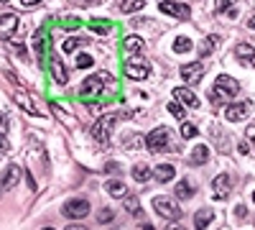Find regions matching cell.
Instances as JSON below:
<instances>
[{
	"instance_id": "1",
	"label": "cell",
	"mask_w": 255,
	"mask_h": 230,
	"mask_svg": "<svg viewBox=\"0 0 255 230\" xmlns=\"http://www.w3.org/2000/svg\"><path fill=\"white\" fill-rule=\"evenodd\" d=\"M238 92H240L238 82L232 79L230 74H220L215 79V87H212V92H209V100H212V105H217V102H225L230 97H235Z\"/></svg>"
},
{
	"instance_id": "2",
	"label": "cell",
	"mask_w": 255,
	"mask_h": 230,
	"mask_svg": "<svg viewBox=\"0 0 255 230\" xmlns=\"http://www.w3.org/2000/svg\"><path fill=\"white\" fill-rule=\"evenodd\" d=\"M118 113H110V115H100V120L92 125V138L100 143V146H110V136H113V125L118 123Z\"/></svg>"
},
{
	"instance_id": "3",
	"label": "cell",
	"mask_w": 255,
	"mask_h": 230,
	"mask_svg": "<svg viewBox=\"0 0 255 230\" xmlns=\"http://www.w3.org/2000/svg\"><path fill=\"white\" fill-rule=\"evenodd\" d=\"M168 138H171V131L166 128V125H161V128L151 131L145 136V146H148V151L151 154H163L168 149Z\"/></svg>"
},
{
	"instance_id": "4",
	"label": "cell",
	"mask_w": 255,
	"mask_h": 230,
	"mask_svg": "<svg viewBox=\"0 0 255 230\" xmlns=\"http://www.w3.org/2000/svg\"><path fill=\"white\" fill-rule=\"evenodd\" d=\"M153 210L166 220H179L181 218V207L174 202V197H166V195L153 197Z\"/></svg>"
},
{
	"instance_id": "5",
	"label": "cell",
	"mask_w": 255,
	"mask_h": 230,
	"mask_svg": "<svg viewBox=\"0 0 255 230\" xmlns=\"http://www.w3.org/2000/svg\"><path fill=\"white\" fill-rule=\"evenodd\" d=\"M61 213H64V218H69V220L87 218V215H90V200H84V197H72L69 202H64Z\"/></svg>"
},
{
	"instance_id": "6",
	"label": "cell",
	"mask_w": 255,
	"mask_h": 230,
	"mask_svg": "<svg viewBox=\"0 0 255 230\" xmlns=\"http://www.w3.org/2000/svg\"><path fill=\"white\" fill-rule=\"evenodd\" d=\"M148 74H151V67H148L145 61H140L138 56H133V59L125 61V77H128V79L140 82V79H145Z\"/></svg>"
},
{
	"instance_id": "7",
	"label": "cell",
	"mask_w": 255,
	"mask_h": 230,
	"mask_svg": "<svg viewBox=\"0 0 255 230\" xmlns=\"http://www.w3.org/2000/svg\"><path fill=\"white\" fill-rule=\"evenodd\" d=\"M105 82H108V72H97V74H90L87 79L82 82V95H100Z\"/></svg>"
},
{
	"instance_id": "8",
	"label": "cell",
	"mask_w": 255,
	"mask_h": 230,
	"mask_svg": "<svg viewBox=\"0 0 255 230\" xmlns=\"http://www.w3.org/2000/svg\"><path fill=\"white\" fill-rule=\"evenodd\" d=\"M232 192V179L230 174H220L212 179V195H215V200H227Z\"/></svg>"
},
{
	"instance_id": "9",
	"label": "cell",
	"mask_w": 255,
	"mask_h": 230,
	"mask_svg": "<svg viewBox=\"0 0 255 230\" xmlns=\"http://www.w3.org/2000/svg\"><path fill=\"white\" fill-rule=\"evenodd\" d=\"M179 72H181V79L186 82V85H199L202 77H204V67L199 64V61H194V64H184Z\"/></svg>"
},
{
	"instance_id": "10",
	"label": "cell",
	"mask_w": 255,
	"mask_h": 230,
	"mask_svg": "<svg viewBox=\"0 0 255 230\" xmlns=\"http://www.w3.org/2000/svg\"><path fill=\"white\" fill-rule=\"evenodd\" d=\"M158 10L161 13H166V15H174V18H179V20H186L189 18V5H184V3H168V0H163V3L158 5Z\"/></svg>"
},
{
	"instance_id": "11",
	"label": "cell",
	"mask_w": 255,
	"mask_h": 230,
	"mask_svg": "<svg viewBox=\"0 0 255 230\" xmlns=\"http://www.w3.org/2000/svg\"><path fill=\"white\" fill-rule=\"evenodd\" d=\"M248 110H250V102H232V105L225 108V118L230 123H240V120H245Z\"/></svg>"
},
{
	"instance_id": "12",
	"label": "cell",
	"mask_w": 255,
	"mask_h": 230,
	"mask_svg": "<svg viewBox=\"0 0 255 230\" xmlns=\"http://www.w3.org/2000/svg\"><path fill=\"white\" fill-rule=\"evenodd\" d=\"M18 179H20V169L15 164H10L8 169L3 172V177H0V192H8V190H13V187L18 184Z\"/></svg>"
},
{
	"instance_id": "13",
	"label": "cell",
	"mask_w": 255,
	"mask_h": 230,
	"mask_svg": "<svg viewBox=\"0 0 255 230\" xmlns=\"http://www.w3.org/2000/svg\"><path fill=\"white\" fill-rule=\"evenodd\" d=\"M51 54H54V51H51ZM51 74H54V82H56V85H67V82H69V72H67V67L61 64L59 54L51 56Z\"/></svg>"
},
{
	"instance_id": "14",
	"label": "cell",
	"mask_w": 255,
	"mask_h": 230,
	"mask_svg": "<svg viewBox=\"0 0 255 230\" xmlns=\"http://www.w3.org/2000/svg\"><path fill=\"white\" fill-rule=\"evenodd\" d=\"M15 28H18V15H15L13 10L0 15V38H8Z\"/></svg>"
},
{
	"instance_id": "15",
	"label": "cell",
	"mask_w": 255,
	"mask_h": 230,
	"mask_svg": "<svg viewBox=\"0 0 255 230\" xmlns=\"http://www.w3.org/2000/svg\"><path fill=\"white\" fill-rule=\"evenodd\" d=\"M232 54H235V59L243 61V64H253V61H255V49L250 44H235Z\"/></svg>"
},
{
	"instance_id": "16",
	"label": "cell",
	"mask_w": 255,
	"mask_h": 230,
	"mask_svg": "<svg viewBox=\"0 0 255 230\" xmlns=\"http://www.w3.org/2000/svg\"><path fill=\"white\" fill-rule=\"evenodd\" d=\"M174 100L184 102V105H189V108H199V100H197V95L191 92L189 87H176V90H174Z\"/></svg>"
},
{
	"instance_id": "17",
	"label": "cell",
	"mask_w": 255,
	"mask_h": 230,
	"mask_svg": "<svg viewBox=\"0 0 255 230\" xmlns=\"http://www.w3.org/2000/svg\"><path fill=\"white\" fill-rule=\"evenodd\" d=\"M212 220H215V210L202 207V210L194 215V228H197V230H207V228L212 225Z\"/></svg>"
},
{
	"instance_id": "18",
	"label": "cell",
	"mask_w": 255,
	"mask_h": 230,
	"mask_svg": "<svg viewBox=\"0 0 255 230\" xmlns=\"http://www.w3.org/2000/svg\"><path fill=\"white\" fill-rule=\"evenodd\" d=\"M13 100H15V105H20V108H23L28 115H41V113H38V108L33 105V100H31L26 92H20V90H18V92L13 95Z\"/></svg>"
},
{
	"instance_id": "19",
	"label": "cell",
	"mask_w": 255,
	"mask_h": 230,
	"mask_svg": "<svg viewBox=\"0 0 255 230\" xmlns=\"http://www.w3.org/2000/svg\"><path fill=\"white\" fill-rule=\"evenodd\" d=\"M194 192H197V187L191 184L189 179H179V182H176V187H174V195H176V197H181V200L194 197Z\"/></svg>"
},
{
	"instance_id": "20",
	"label": "cell",
	"mask_w": 255,
	"mask_h": 230,
	"mask_svg": "<svg viewBox=\"0 0 255 230\" xmlns=\"http://www.w3.org/2000/svg\"><path fill=\"white\" fill-rule=\"evenodd\" d=\"M220 46V36H215V33H209L202 44H199V56H209L212 51H215Z\"/></svg>"
},
{
	"instance_id": "21",
	"label": "cell",
	"mask_w": 255,
	"mask_h": 230,
	"mask_svg": "<svg viewBox=\"0 0 255 230\" xmlns=\"http://www.w3.org/2000/svg\"><path fill=\"white\" fill-rule=\"evenodd\" d=\"M123 49H125L128 54H140V51H143V38H138V36H128V38L123 41Z\"/></svg>"
},
{
	"instance_id": "22",
	"label": "cell",
	"mask_w": 255,
	"mask_h": 230,
	"mask_svg": "<svg viewBox=\"0 0 255 230\" xmlns=\"http://www.w3.org/2000/svg\"><path fill=\"white\" fill-rule=\"evenodd\" d=\"M153 177H156L158 182H171V177H174V166H171V164H161V166H156V169H153Z\"/></svg>"
},
{
	"instance_id": "23",
	"label": "cell",
	"mask_w": 255,
	"mask_h": 230,
	"mask_svg": "<svg viewBox=\"0 0 255 230\" xmlns=\"http://www.w3.org/2000/svg\"><path fill=\"white\" fill-rule=\"evenodd\" d=\"M151 177H153L151 166H145V164H135V166H133V179H135V182H148Z\"/></svg>"
},
{
	"instance_id": "24",
	"label": "cell",
	"mask_w": 255,
	"mask_h": 230,
	"mask_svg": "<svg viewBox=\"0 0 255 230\" xmlns=\"http://www.w3.org/2000/svg\"><path fill=\"white\" fill-rule=\"evenodd\" d=\"M105 192H108L110 197H125V195H128L125 184H123V182H113V179L105 184Z\"/></svg>"
},
{
	"instance_id": "25",
	"label": "cell",
	"mask_w": 255,
	"mask_h": 230,
	"mask_svg": "<svg viewBox=\"0 0 255 230\" xmlns=\"http://www.w3.org/2000/svg\"><path fill=\"white\" fill-rule=\"evenodd\" d=\"M191 164H207L209 161V149L207 146H194V151H191Z\"/></svg>"
},
{
	"instance_id": "26",
	"label": "cell",
	"mask_w": 255,
	"mask_h": 230,
	"mask_svg": "<svg viewBox=\"0 0 255 230\" xmlns=\"http://www.w3.org/2000/svg\"><path fill=\"white\" fill-rule=\"evenodd\" d=\"M191 49H194L191 38H186V36H176V38H174V54H186V51H191Z\"/></svg>"
},
{
	"instance_id": "27",
	"label": "cell",
	"mask_w": 255,
	"mask_h": 230,
	"mask_svg": "<svg viewBox=\"0 0 255 230\" xmlns=\"http://www.w3.org/2000/svg\"><path fill=\"white\" fill-rule=\"evenodd\" d=\"M33 51H36V56L44 61V56H46V38H44V33H36L33 36Z\"/></svg>"
},
{
	"instance_id": "28",
	"label": "cell",
	"mask_w": 255,
	"mask_h": 230,
	"mask_svg": "<svg viewBox=\"0 0 255 230\" xmlns=\"http://www.w3.org/2000/svg\"><path fill=\"white\" fill-rule=\"evenodd\" d=\"M123 200H125V210L140 218V202H138V197H135V195H125Z\"/></svg>"
},
{
	"instance_id": "29",
	"label": "cell",
	"mask_w": 255,
	"mask_h": 230,
	"mask_svg": "<svg viewBox=\"0 0 255 230\" xmlns=\"http://www.w3.org/2000/svg\"><path fill=\"white\" fill-rule=\"evenodd\" d=\"M123 146H125V149H140V146H143V138H140V133H125V138H123Z\"/></svg>"
},
{
	"instance_id": "30",
	"label": "cell",
	"mask_w": 255,
	"mask_h": 230,
	"mask_svg": "<svg viewBox=\"0 0 255 230\" xmlns=\"http://www.w3.org/2000/svg\"><path fill=\"white\" fill-rule=\"evenodd\" d=\"M82 44H87V38H77V36H72V38H67V41H64V51H67V54H72V51H77Z\"/></svg>"
},
{
	"instance_id": "31",
	"label": "cell",
	"mask_w": 255,
	"mask_h": 230,
	"mask_svg": "<svg viewBox=\"0 0 255 230\" xmlns=\"http://www.w3.org/2000/svg\"><path fill=\"white\" fill-rule=\"evenodd\" d=\"M235 5H238V0H215L217 13H230V10H235Z\"/></svg>"
},
{
	"instance_id": "32",
	"label": "cell",
	"mask_w": 255,
	"mask_h": 230,
	"mask_svg": "<svg viewBox=\"0 0 255 230\" xmlns=\"http://www.w3.org/2000/svg\"><path fill=\"white\" fill-rule=\"evenodd\" d=\"M90 28L97 31V33H110L113 31V23H108V20H90Z\"/></svg>"
},
{
	"instance_id": "33",
	"label": "cell",
	"mask_w": 255,
	"mask_h": 230,
	"mask_svg": "<svg viewBox=\"0 0 255 230\" xmlns=\"http://www.w3.org/2000/svg\"><path fill=\"white\" fill-rule=\"evenodd\" d=\"M140 8H143V0H123V5H120L123 13H133V10H140Z\"/></svg>"
},
{
	"instance_id": "34",
	"label": "cell",
	"mask_w": 255,
	"mask_h": 230,
	"mask_svg": "<svg viewBox=\"0 0 255 230\" xmlns=\"http://www.w3.org/2000/svg\"><path fill=\"white\" fill-rule=\"evenodd\" d=\"M168 113H171L176 120H184V108H181L179 100H171V102H168Z\"/></svg>"
},
{
	"instance_id": "35",
	"label": "cell",
	"mask_w": 255,
	"mask_h": 230,
	"mask_svg": "<svg viewBox=\"0 0 255 230\" xmlns=\"http://www.w3.org/2000/svg\"><path fill=\"white\" fill-rule=\"evenodd\" d=\"M197 136V128L191 123H181V138H194Z\"/></svg>"
},
{
	"instance_id": "36",
	"label": "cell",
	"mask_w": 255,
	"mask_h": 230,
	"mask_svg": "<svg viewBox=\"0 0 255 230\" xmlns=\"http://www.w3.org/2000/svg\"><path fill=\"white\" fill-rule=\"evenodd\" d=\"M77 67H79V69L92 67V56H90V54H79V56H77Z\"/></svg>"
},
{
	"instance_id": "37",
	"label": "cell",
	"mask_w": 255,
	"mask_h": 230,
	"mask_svg": "<svg viewBox=\"0 0 255 230\" xmlns=\"http://www.w3.org/2000/svg\"><path fill=\"white\" fill-rule=\"evenodd\" d=\"M115 215H113V210H110V207H102V210H100V215H97V223H110Z\"/></svg>"
},
{
	"instance_id": "38",
	"label": "cell",
	"mask_w": 255,
	"mask_h": 230,
	"mask_svg": "<svg viewBox=\"0 0 255 230\" xmlns=\"http://www.w3.org/2000/svg\"><path fill=\"white\" fill-rule=\"evenodd\" d=\"M8 128H10V120L5 118L3 110H0V133H8Z\"/></svg>"
},
{
	"instance_id": "39",
	"label": "cell",
	"mask_w": 255,
	"mask_h": 230,
	"mask_svg": "<svg viewBox=\"0 0 255 230\" xmlns=\"http://www.w3.org/2000/svg\"><path fill=\"white\" fill-rule=\"evenodd\" d=\"M245 215H248V210H245V205H238V207H235V218H238V220H243Z\"/></svg>"
},
{
	"instance_id": "40",
	"label": "cell",
	"mask_w": 255,
	"mask_h": 230,
	"mask_svg": "<svg viewBox=\"0 0 255 230\" xmlns=\"http://www.w3.org/2000/svg\"><path fill=\"white\" fill-rule=\"evenodd\" d=\"M245 136H248V138H250V141L255 143V125H250V128H248V133H245Z\"/></svg>"
},
{
	"instance_id": "41",
	"label": "cell",
	"mask_w": 255,
	"mask_h": 230,
	"mask_svg": "<svg viewBox=\"0 0 255 230\" xmlns=\"http://www.w3.org/2000/svg\"><path fill=\"white\" fill-rule=\"evenodd\" d=\"M238 151H240V154H248V151H250V146H248V143H245V141H243V143H240V146H238Z\"/></svg>"
},
{
	"instance_id": "42",
	"label": "cell",
	"mask_w": 255,
	"mask_h": 230,
	"mask_svg": "<svg viewBox=\"0 0 255 230\" xmlns=\"http://www.w3.org/2000/svg\"><path fill=\"white\" fill-rule=\"evenodd\" d=\"M20 3H23L26 8H31V5H38V3H41V0H20Z\"/></svg>"
},
{
	"instance_id": "43",
	"label": "cell",
	"mask_w": 255,
	"mask_h": 230,
	"mask_svg": "<svg viewBox=\"0 0 255 230\" xmlns=\"http://www.w3.org/2000/svg\"><path fill=\"white\" fill-rule=\"evenodd\" d=\"M67 26H69V28H77V26H79V20H77V18H69V20H67Z\"/></svg>"
},
{
	"instance_id": "44",
	"label": "cell",
	"mask_w": 255,
	"mask_h": 230,
	"mask_svg": "<svg viewBox=\"0 0 255 230\" xmlns=\"http://www.w3.org/2000/svg\"><path fill=\"white\" fill-rule=\"evenodd\" d=\"M0 149H8V141L3 138V133H0Z\"/></svg>"
},
{
	"instance_id": "45",
	"label": "cell",
	"mask_w": 255,
	"mask_h": 230,
	"mask_svg": "<svg viewBox=\"0 0 255 230\" xmlns=\"http://www.w3.org/2000/svg\"><path fill=\"white\" fill-rule=\"evenodd\" d=\"M67 230H87V228H84V225H69Z\"/></svg>"
},
{
	"instance_id": "46",
	"label": "cell",
	"mask_w": 255,
	"mask_h": 230,
	"mask_svg": "<svg viewBox=\"0 0 255 230\" xmlns=\"http://www.w3.org/2000/svg\"><path fill=\"white\" fill-rule=\"evenodd\" d=\"M140 230H156V228H153V225H148V223H145V225H140Z\"/></svg>"
},
{
	"instance_id": "47",
	"label": "cell",
	"mask_w": 255,
	"mask_h": 230,
	"mask_svg": "<svg viewBox=\"0 0 255 230\" xmlns=\"http://www.w3.org/2000/svg\"><path fill=\"white\" fill-rule=\"evenodd\" d=\"M166 230H184V228H181V225H168Z\"/></svg>"
},
{
	"instance_id": "48",
	"label": "cell",
	"mask_w": 255,
	"mask_h": 230,
	"mask_svg": "<svg viewBox=\"0 0 255 230\" xmlns=\"http://www.w3.org/2000/svg\"><path fill=\"white\" fill-rule=\"evenodd\" d=\"M250 28H255V15L250 18Z\"/></svg>"
},
{
	"instance_id": "49",
	"label": "cell",
	"mask_w": 255,
	"mask_h": 230,
	"mask_svg": "<svg viewBox=\"0 0 255 230\" xmlns=\"http://www.w3.org/2000/svg\"><path fill=\"white\" fill-rule=\"evenodd\" d=\"M41 230H54V228H41Z\"/></svg>"
},
{
	"instance_id": "50",
	"label": "cell",
	"mask_w": 255,
	"mask_h": 230,
	"mask_svg": "<svg viewBox=\"0 0 255 230\" xmlns=\"http://www.w3.org/2000/svg\"><path fill=\"white\" fill-rule=\"evenodd\" d=\"M253 202H255V190H253Z\"/></svg>"
},
{
	"instance_id": "51",
	"label": "cell",
	"mask_w": 255,
	"mask_h": 230,
	"mask_svg": "<svg viewBox=\"0 0 255 230\" xmlns=\"http://www.w3.org/2000/svg\"><path fill=\"white\" fill-rule=\"evenodd\" d=\"M0 3H5V0H0Z\"/></svg>"
}]
</instances>
